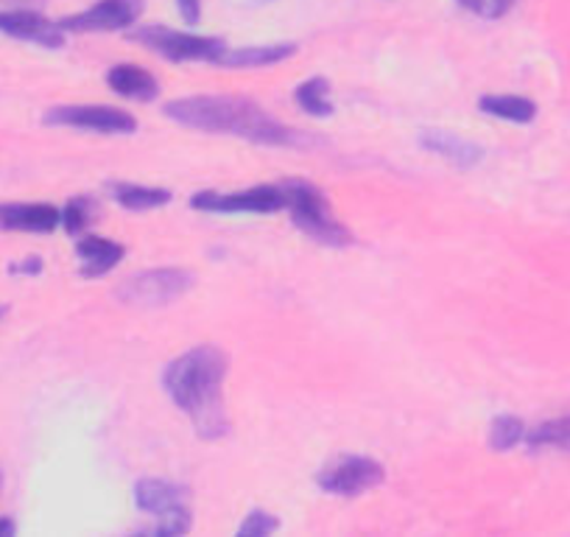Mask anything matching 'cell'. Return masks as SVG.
<instances>
[{
  "label": "cell",
  "instance_id": "1",
  "mask_svg": "<svg viewBox=\"0 0 570 537\" xmlns=\"http://www.w3.org/2000/svg\"><path fill=\"white\" fill-rule=\"evenodd\" d=\"M224 375H227V355L216 348L188 350L174 359L163 375L168 398L194 418L196 431L205 440H218L227 435L229 420L222 398Z\"/></svg>",
  "mask_w": 570,
  "mask_h": 537
},
{
  "label": "cell",
  "instance_id": "2",
  "mask_svg": "<svg viewBox=\"0 0 570 537\" xmlns=\"http://www.w3.org/2000/svg\"><path fill=\"white\" fill-rule=\"evenodd\" d=\"M166 115L196 131L233 135V138H244L263 146L297 144V135L288 126L274 120L266 109L257 107L249 98L190 96L168 104Z\"/></svg>",
  "mask_w": 570,
  "mask_h": 537
},
{
  "label": "cell",
  "instance_id": "3",
  "mask_svg": "<svg viewBox=\"0 0 570 537\" xmlns=\"http://www.w3.org/2000/svg\"><path fill=\"white\" fill-rule=\"evenodd\" d=\"M285 194V211L292 213L294 224H297L303 233H308L311 238L320 241L325 246H347L353 241V235L331 216L327 211V199L308 183H299V179H288V183L279 185Z\"/></svg>",
  "mask_w": 570,
  "mask_h": 537
},
{
  "label": "cell",
  "instance_id": "4",
  "mask_svg": "<svg viewBox=\"0 0 570 537\" xmlns=\"http://www.w3.org/2000/svg\"><path fill=\"white\" fill-rule=\"evenodd\" d=\"M194 283L196 277L185 272V268H149V272H140V275L120 283L118 297L124 303L137 305V309H160V305H168L183 297Z\"/></svg>",
  "mask_w": 570,
  "mask_h": 537
},
{
  "label": "cell",
  "instance_id": "5",
  "mask_svg": "<svg viewBox=\"0 0 570 537\" xmlns=\"http://www.w3.org/2000/svg\"><path fill=\"white\" fill-rule=\"evenodd\" d=\"M137 42H142L146 48L157 51L160 57L171 59V62H210L216 65L218 57L227 46L216 37H199V35H185V31L166 29V26H146V29H137L135 35Z\"/></svg>",
  "mask_w": 570,
  "mask_h": 537
},
{
  "label": "cell",
  "instance_id": "6",
  "mask_svg": "<svg viewBox=\"0 0 570 537\" xmlns=\"http://www.w3.org/2000/svg\"><path fill=\"white\" fill-rule=\"evenodd\" d=\"M383 479H386V470L375 459L344 457L327 470H322L320 487L325 492H333V496H358V492L383 485Z\"/></svg>",
  "mask_w": 570,
  "mask_h": 537
},
{
  "label": "cell",
  "instance_id": "7",
  "mask_svg": "<svg viewBox=\"0 0 570 537\" xmlns=\"http://www.w3.org/2000/svg\"><path fill=\"white\" fill-rule=\"evenodd\" d=\"M190 207L207 213H277L285 207V194L279 185H257L244 194H199Z\"/></svg>",
  "mask_w": 570,
  "mask_h": 537
},
{
  "label": "cell",
  "instance_id": "8",
  "mask_svg": "<svg viewBox=\"0 0 570 537\" xmlns=\"http://www.w3.org/2000/svg\"><path fill=\"white\" fill-rule=\"evenodd\" d=\"M46 120L57 126L101 131V135H126V131L137 129L135 115L115 107H96V104H87V107H57L46 115Z\"/></svg>",
  "mask_w": 570,
  "mask_h": 537
},
{
  "label": "cell",
  "instance_id": "9",
  "mask_svg": "<svg viewBox=\"0 0 570 537\" xmlns=\"http://www.w3.org/2000/svg\"><path fill=\"white\" fill-rule=\"evenodd\" d=\"M142 0H98L87 12L62 20L65 31H118L140 20Z\"/></svg>",
  "mask_w": 570,
  "mask_h": 537
},
{
  "label": "cell",
  "instance_id": "10",
  "mask_svg": "<svg viewBox=\"0 0 570 537\" xmlns=\"http://www.w3.org/2000/svg\"><path fill=\"white\" fill-rule=\"evenodd\" d=\"M0 31L14 37V40L35 42V46L42 48L65 46L62 23L42 18L35 9H7V12H0Z\"/></svg>",
  "mask_w": 570,
  "mask_h": 537
},
{
  "label": "cell",
  "instance_id": "11",
  "mask_svg": "<svg viewBox=\"0 0 570 537\" xmlns=\"http://www.w3.org/2000/svg\"><path fill=\"white\" fill-rule=\"evenodd\" d=\"M62 224V213L53 205H0V227L18 233H53Z\"/></svg>",
  "mask_w": 570,
  "mask_h": 537
},
{
  "label": "cell",
  "instance_id": "12",
  "mask_svg": "<svg viewBox=\"0 0 570 537\" xmlns=\"http://www.w3.org/2000/svg\"><path fill=\"white\" fill-rule=\"evenodd\" d=\"M76 255H79L81 261V275L101 277L107 275L109 268H115L120 261H124L126 250L118 244V241L90 235V238H85L79 246H76Z\"/></svg>",
  "mask_w": 570,
  "mask_h": 537
},
{
  "label": "cell",
  "instance_id": "13",
  "mask_svg": "<svg viewBox=\"0 0 570 537\" xmlns=\"http://www.w3.org/2000/svg\"><path fill=\"white\" fill-rule=\"evenodd\" d=\"M294 42H274V46H249V48H224L218 57V68H263V65L283 62L294 57Z\"/></svg>",
  "mask_w": 570,
  "mask_h": 537
},
{
  "label": "cell",
  "instance_id": "14",
  "mask_svg": "<svg viewBox=\"0 0 570 537\" xmlns=\"http://www.w3.org/2000/svg\"><path fill=\"white\" fill-rule=\"evenodd\" d=\"M422 149H428L431 155H440L445 160L456 163V166L470 168L484 157L481 146L470 144V140H462L459 135H451V131H425L422 135Z\"/></svg>",
  "mask_w": 570,
  "mask_h": 537
},
{
  "label": "cell",
  "instance_id": "15",
  "mask_svg": "<svg viewBox=\"0 0 570 537\" xmlns=\"http://www.w3.org/2000/svg\"><path fill=\"white\" fill-rule=\"evenodd\" d=\"M135 501L142 512L163 515L168 509L185 507V490L163 479H140L135 487Z\"/></svg>",
  "mask_w": 570,
  "mask_h": 537
},
{
  "label": "cell",
  "instance_id": "16",
  "mask_svg": "<svg viewBox=\"0 0 570 537\" xmlns=\"http://www.w3.org/2000/svg\"><path fill=\"white\" fill-rule=\"evenodd\" d=\"M107 81L118 96L131 98V101H151L160 92L155 76L149 70L137 68V65H115L107 74Z\"/></svg>",
  "mask_w": 570,
  "mask_h": 537
},
{
  "label": "cell",
  "instance_id": "17",
  "mask_svg": "<svg viewBox=\"0 0 570 537\" xmlns=\"http://www.w3.org/2000/svg\"><path fill=\"white\" fill-rule=\"evenodd\" d=\"M479 109L492 118L512 120V124H529L537 115V104L523 96H484L479 101Z\"/></svg>",
  "mask_w": 570,
  "mask_h": 537
},
{
  "label": "cell",
  "instance_id": "18",
  "mask_svg": "<svg viewBox=\"0 0 570 537\" xmlns=\"http://www.w3.org/2000/svg\"><path fill=\"white\" fill-rule=\"evenodd\" d=\"M115 199L120 202L129 211H151V207H163L171 202V194L163 188H142V185H129V183H118L112 185Z\"/></svg>",
  "mask_w": 570,
  "mask_h": 537
},
{
  "label": "cell",
  "instance_id": "19",
  "mask_svg": "<svg viewBox=\"0 0 570 537\" xmlns=\"http://www.w3.org/2000/svg\"><path fill=\"white\" fill-rule=\"evenodd\" d=\"M297 104L305 109V113L314 115V118H327V115H333L331 85H327L322 76L303 81L297 90Z\"/></svg>",
  "mask_w": 570,
  "mask_h": 537
},
{
  "label": "cell",
  "instance_id": "20",
  "mask_svg": "<svg viewBox=\"0 0 570 537\" xmlns=\"http://www.w3.org/2000/svg\"><path fill=\"white\" fill-rule=\"evenodd\" d=\"M531 448H559V451H570V418L548 420V423L537 426L529 437H525Z\"/></svg>",
  "mask_w": 570,
  "mask_h": 537
},
{
  "label": "cell",
  "instance_id": "21",
  "mask_svg": "<svg viewBox=\"0 0 570 537\" xmlns=\"http://www.w3.org/2000/svg\"><path fill=\"white\" fill-rule=\"evenodd\" d=\"M525 437L523 429V420L512 418V414H501V418L492 420V429H490V446L495 451H512L520 440Z\"/></svg>",
  "mask_w": 570,
  "mask_h": 537
},
{
  "label": "cell",
  "instance_id": "22",
  "mask_svg": "<svg viewBox=\"0 0 570 537\" xmlns=\"http://www.w3.org/2000/svg\"><path fill=\"white\" fill-rule=\"evenodd\" d=\"M459 3L481 20H501L518 0H459Z\"/></svg>",
  "mask_w": 570,
  "mask_h": 537
},
{
  "label": "cell",
  "instance_id": "23",
  "mask_svg": "<svg viewBox=\"0 0 570 537\" xmlns=\"http://www.w3.org/2000/svg\"><path fill=\"white\" fill-rule=\"evenodd\" d=\"M160 524L155 529H149L151 535H163V537H174V535H185L190 529V515L188 509L179 507V509H168V512L157 515Z\"/></svg>",
  "mask_w": 570,
  "mask_h": 537
},
{
  "label": "cell",
  "instance_id": "24",
  "mask_svg": "<svg viewBox=\"0 0 570 537\" xmlns=\"http://www.w3.org/2000/svg\"><path fill=\"white\" fill-rule=\"evenodd\" d=\"M62 224L68 233H81V230L90 224V202L87 199H73L68 202V207L62 211Z\"/></svg>",
  "mask_w": 570,
  "mask_h": 537
},
{
  "label": "cell",
  "instance_id": "25",
  "mask_svg": "<svg viewBox=\"0 0 570 537\" xmlns=\"http://www.w3.org/2000/svg\"><path fill=\"white\" fill-rule=\"evenodd\" d=\"M277 518L268 512H252L244 524L238 526V535H272L277 531Z\"/></svg>",
  "mask_w": 570,
  "mask_h": 537
},
{
  "label": "cell",
  "instance_id": "26",
  "mask_svg": "<svg viewBox=\"0 0 570 537\" xmlns=\"http://www.w3.org/2000/svg\"><path fill=\"white\" fill-rule=\"evenodd\" d=\"M177 9H179V14H183L185 23L196 26L202 20V3H199V0H177Z\"/></svg>",
  "mask_w": 570,
  "mask_h": 537
},
{
  "label": "cell",
  "instance_id": "27",
  "mask_svg": "<svg viewBox=\"0 0 570 537\" xmlns=\"http://www.w3.org/2000/svg\"><path fill=\"white\" fill-rule=\"evenodd\" d=\"M42 268V261L40 257H31V261L20 263V266H14V272H20V275H37Z\"/></svg>",
  "mask_w": 570,
  "mask_h": 537
},
{
  "label": "cell",
  "instance_id": "28",
  "mask_svg": "<svg viewBox=\"0 0 570 537\" xmlns=\"http://www.w3.org/2000/svg\"><path fill=\"white\" fill-rule=\"evenodd\" d=\"M42 0H0V7H9V9H35L40 7Z\"/></svg>",
  "mask_w": 570,
  "mask_h": 537
},
{
  "label": "cell",
  "instance_id": "29",
  "mask_svg": "<svg viewBox=\"0 0 570 537\" xmlns=\"http://www.w3.org/2000/svg\"><path fill=\"white\" fill-rule=\"evenodd\" d=\"M0 535H14V524L9 518H0Z\"/></svg>",
  "mask_w": 570,
  "mask_h": 537
},
{
  "label": "cell",
  "instance_id": "30",
  "mask_svg": "<svg viewBox=\"0 0 570 537\" xmlns=\"http://www.w3.org/2000/svg\"><path fill=\"white\" fill-rule=\"evenodd\" d=\"M0 316H3V309H0Z\"/></svg>",
  "mask_w": 570,
  "mask_h": 537
}]
</instances>
